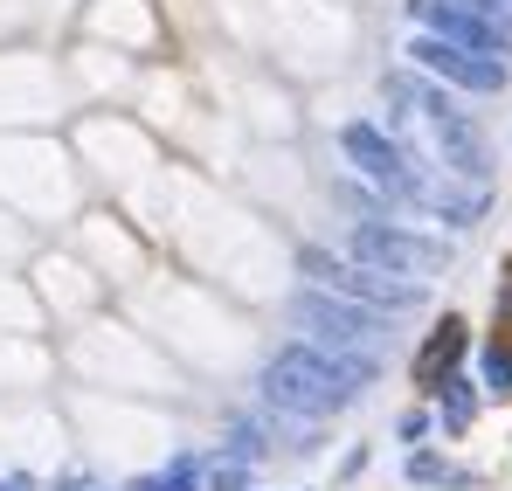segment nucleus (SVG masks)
<instances>
[{
	"label": "nucleus",
	"mask_w": 512,
	"mask_h": 491,
	"mask_svg": "<svg viewBox=\"0 0 512 491\" xmlns=\"http://www.w3.org/2000/svg\"><path fill=\"white\" fill-rule=\"evenodd\" d=\"M353 263H367V270H388V277H436L443 263H450V243L443 236H423V229H402V222H360L353 236Z\"/></svg>",
	"instance_id": "20e7f679"
},
{
	"label": "nucleus",
	"mask_w": 512,
	"mask_h": 491,
	"mask_svg": "<svg viewBox=\"0 0 512 491\" xmlns=\"http://www.w3.org/2000/svg\"><path fill=\"white\" fill-rule=\"evenodd\" d=\"M423 436H429V415L409 409V415H402V443H423Z\"/></svg>",
	"instance_id": "4468645a"
},
{
	"label": "nucleus",
	"mask_w": 512,
	"mask_h": 491,
	"mask_svg": "<svg viewBox=\"0 0 512 491\" xmlns=\"http://www.w3.org/2000/svg\"><path fill=\"white\" fill-rule=\"evenodd\" d=\"M291 326H305L326 353H340L353 367H381V353H388V312H374V305H353L340 291H298L291 298Z\"/></svg>",
	"instance_id": "f03ea898"
},
{
	"label": "nucleus",
	"mask_w": 512,
	"mask_h": 491,
	"mask_svg": "<svg viewBox=\"0 0 512 491\" xmlns=\"http://www.w3.org/2000/svg\"><path fill=\"white\" fill-rule=\"evenodd\" d=\"M436 395H443V429H450V436H464V429H471V415H478V395H471V381H464V374H450Z\"/></svg>",
	"instance_id": "9d476101"
},
{
	"label": "nucleus",
	"mask_w": 512,
	"mask_h": 491,
	"mask_svg": "<svg viewBox=\"0 0 512 491\" xmlns=\"http://www.w3.org/2000/svg\"><path fill=\"white\" fill-rule=\"evenodd\" d=\"M125 491H194V457H173L167 471H153V478H132Z\"/></svg>",
	"instance_id": "f8f14e48"
},
{
	"label": "nucleus",
	"mask_w": 512,
	"mask_h": 491,
	"mask_svg": "<svg viewBox=\"0 0 512 491\" xmlns=\"http://www.w3.org/2000/svg\"><path fill=\"white\" fill-rule=\"evenodd\" d=\"M429 21V35L457 42V49H478V56H506V28L485 14V7H457V0H409Z\"/></svg>",
	"instance_id": "0eeeda50"
},
{
	"label": "nucleus",
	"mask_w": 512,
	"mask_h": 491,
	"mask_svg": "<svg viewBox=\"0 0 512 491\" xmlns=\"http://www.w3.org/2000/svg\"><path fill=\"white\" fill-rule=\"evenodd\" d=\"M409 485H429V491H471L478 478H471V471H457L450 457H429V450H416V457H409Z\"/></svg>",
	"instance_id": "1a4fd4ad"
},
{
	"label": "nucleus",
	"mask_w": 512,
	"mask_h": 491,
	"mask_svg": "<svg viewBox=\"0 0 512 491\" xmlns=\"http://www.w3.org/2000/svg\"><path fill=\"white\" fill-rule=\"evenodd\" d=\"M250 485V457H222V464H208V491H243Z\"/></svg>",
	"instance_id": "ddd939ff"
},
{
	"label": "nucleus",
	"mask_w": 512,
	"mask_h": 491,
	"mask_svg": "<svg viewBox=\"0 0 512 491\" xmlns=\"http://www.w3.org/2000/svg\"><path fill=\"white\" fill-rule=\"evenodd\" d=\"M340 153L360 166V173H367L381 194H395V201H409V208H416V194H423L429 173L409 160V153H402V146H395L381 125H346V132H340Z\"/></svg>",
	"instance_id": "39448f33"
},
{
	"label": "nucleus",
	"mask_w": 512,
	"mask_h": 491,
	"mask_svg": "<svg viewBox=\"0 0 512 491\" xmlns=\"http://www.w3.org/2000/svg\"><path fill=\"white\" fill-rule=\"evenodd\" d=\"M367 381H374L367 367H353V360L326 353V346H284V353L263 367V402H277L284 415L319 422V415H340Z\"/></svg>",
	"instance_id": "f257e3e1"
},
{
	"label": "nucleus",
	"mask_w": 512,
	"mask_h": 491,
	"mask_svg": "<svg viewBox=\"0 0 512 491\" xmlns=\"http://www.w3.org/2000/svg\"><path fill=\"white\" fill-rule=\"evenodd\" d=\"M478 374H485L492 395H512V346H506V339H492V346L478 353Z\"/></svg>",
	"instance_id": "9b49d317"
},
{
	"label": "nucleus",
	"mask_w": 512,
	"mask_h": 491,
	"mask_svg": "<svg viewBox=\"0 0 512 491\" xmlns=\"http://www.w3.org/2000/svg\"><path fill=\"white\" fill-rule=\"evenodd\" d=\"M464 346H471V332H464V319H443V326L429 332V346L416 353V381H423V388H443V381L457 374Z\"/></svg>",
	"instance_id": "6e6552de"
},
{
	"label": "nucleus",
	"mask_w": 512,
	"mask_h": 491,
	"mask_svg": "<svg viewBox=\"0 0 512 491\" xmlns=\"http://www.w3.org/2000/svg\"><path fill=\"white\" fill-rule=\"evenodd\" d=\"M298 270L319 277L326 291L353 298V305H374V312H409V305H423V284H416V277H388V270H367V263H353V256L298 249Z\"/></svg>",
	"instance_id": "7ed1b4c3"
},
{
	"label": "nucleus",
	"mask_w": 512,
	"mask_h": 491,
	"mask_svg": "<svg viewBox=\"0 0 512 491\" xmlns=\"http://www.w3.org/2000/svg\"><path fill=\"white\" fill-rule=\"evenodd\" d=\"M409 56H416V70H429L436 83H457V90H471V97H492V90H506V56H478V49H457V42H443V35H416L409 42Z\"/></svg>",
	"instance_id": "423d86ee"
}]
</instances>
